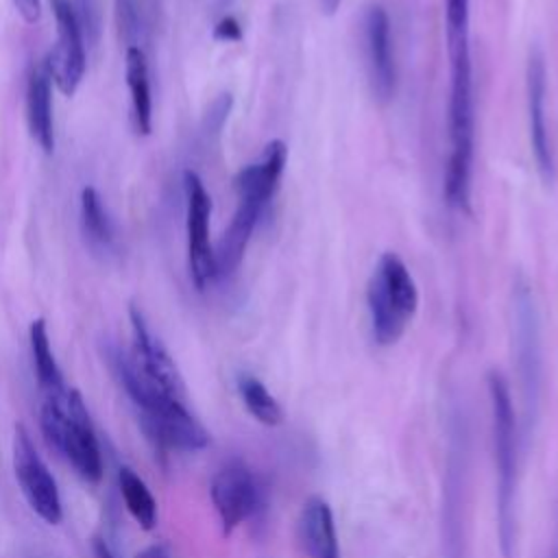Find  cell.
Segmentation results:
<instances>
[{
  "label": "cell",
  "instance_id": "1",
  "mask_svg": "<svg viewBox=\"0 0 558 558\" xmlns=\"http://www.w3.org/2000/svg\"><path fill=\"white\" fill-rule=\"evenodd\" d=\"M107 362L111 373L137 408L140 427L155 447L198 451L211 442L207 427L190 412L185 399L172 397L153 381H148L131 360V353L122 351L116 344H109Z\"/></svg>",
  "mask_w": 558,
  "mask_h": 558
},
{
  "label": "cell",
  "instance_id": "2",
  "mask_svg": "<svg viewBox=\"0 0 558 558\" xmlns=\"http://www.w3.org/2000/svg\"><path fill=\"white\" fill-rule=\"evenodd\" d=\"M288 161V148L281 140H270L262 155L244 166L233 179V187L238 192V207L214 248L216 255V279L231 277L246 253L251 235L279 190V181Z\"/></svg>",
  "mask_w": 558,
  "mask_h": 558
},
{
  "label": "cell",
  "instance_id": "3",
  "mask_svg": "<svg viewBox=\"0 0 558 558\" xmlns=\"http://www.w3.org/2000/svg\"><path fill=\"white\" fill-rule=\"evenodd\" d=\"M449 54V159L445 198L460 211H471V177L475 150V98L471 39L447 41Z\"/></svg>",
  "mask_w": 558,
  "mask_h": 558
},
{
  "label": "cell",
  "instance_id": "4",
  "mask_svg": "<svg viewBox=\"0 0 558 558\" xmlns=\"http://www.w3.org/2000/svg\"><path fill=\"white\" fill-rule=\"evenodd\" d=\"M486 388L493 418V451L497 473V538L504 558H517L519 525H517V493H519V421L510 386L499 371H488Z\"/></svg>",
  "mask_w": 558,
  "mask_h": 558
},
{
  "label": "cell",
  "instance_id": "5",
  "mask_svg": "<svg viewBox=\"0 0 558 558\" xmlns=\"http://www.w3.org/2000/svg\"><path fill=\"white\" fill-rule=\"evenodd\" d=\"M39 427L46 442L57 449L87 484H98L105 473L100 442L89 410L76 388L41 397Z\"/></svg>",
  "mask_w": 558,
  "mask_h": 558
},
{
  "label": "cell",
  "instance_id": "6",
  "mask_svg": "<svg viewBox=\"0 0 558 558\" xmlns=\"http://www.w3.org/2000/svg\"><path fill=\"white\" fill-rule=\"evenodd\" d=\"M512 362L521 390V438H530L536 429L543 395V349H541V318L534 292L525 277H517L512 286Z\"/></svg>",
  "mask_w": 558,
  "mask_h": 558
},
{
  "label": "cell",
  "instance_id": "7",
  "mask_svg": "<svg viewBox=\"0 0 558 558\" xmlns=\"http://www.w3.org/2000/svg\"><path fill=\"white\" fill-rule=\"evenodd\" d=\"M366 307L373 338L379 347H392L401 340L418 310V288L405 262L386 251L366 283Z\"/></svg>",
  "mask_w": 558,
  "mask_h": 558
},
{
  "label": "cell",
  "instance_id": "8",
  "mask_svg": "<svg viewBox=\"0 0 558 558\" xmlns=\"http://www.w3.org/2000/svg\"><path fill=\"white\" fill-rule=\"evenodd\" d=\"M209 497L220 521L222 536L233 534L244 521L264 508V484L242 460H227L209 482Z\"/></svg>",
  "mask_w": 558,
  "mask_h": 558
},
{
  "label": "cell",
  "instance_id": "9",
  "mask_svg": "<svg viewBox=\"0 0 558 558\" xmlns=\"http://www.w3.org/2000/svg\"><path fill=\"white\" fill-rule=\"evenodd\" d=\"M11 462L17 486L31 510L46 523L57 525L63 519L61 493L48 464L35 449V442L24 425H15L11 442Z\"/></svg>",
  "mask_w": 558,
  "mask_h": 558
},
{
  "label": "cell",
  "instance_id": "10",
  "mask_svg": "<svg viewBox=\"0 0 558 558\" xmlns=\"http://www.w3.org/2000/svg\"><path fill=\"white\" fill-rule=\"evenodd\" d=\"M185 187V233H187V266L196 290H205L216 281V255L211 244V198L192 170L183 174Z\"/></svg>",
  "mask_w": 558,
  "mask_h": 558
},
{
  "label": "cell",
  "instance_id": "11",
  "mask_svg": "<svg viewBox=\"0 0 558 558\" xmlns=\"http://www.w3.org/2000/svg\"><path fill=\"white\" fill-rule=\"evenodd\" d=\"M50 7L57 24V44L48 54L46 63L61 94L74 96L85 76L87 65L83 26L78 22L72 0H50Z\"/></svg>",
  "mask_w": 558,
  "mask_h": 558
},
{
  "label": "cell",
  "instance_id": "12",
  "mask_svg": "<svg viewBox=\"0 0 558 558\" xmlns=\"http://www.w3.org/2000/svg\"><path fill=\"white\" fill-rule=\"evenodd\" d=\"M129 320H131V351L129 353H131V360L135 362V366L140 368V373L148 381H153L155 386L166 390L168 395L185 399L183 377H181L172 355L163 347V342L150 329L142 310L131 305Z\"/></svg>",
  "mask_w": 558,
  "mask_h": 558
},
{
  "label": "cell",
  "instance_id": "13",
  "mask_svg": "<svg viewBox=\"0 0 558 558\" xmlns=\"http://www.w3.org/2000/svg\"><path fill=\"white\" fill-rule=\"evenodd\" d=\"M364 57L371 92L377 100L388 102L397 85V63L390 33V17L381 4H368L362 17Z\"/></svg>",
  "mask_w": 558,
  "mask_h": 558
},
{
  "label": "cell",
  "instance_id": "14",
  "mask_svg": "<svg viewBox=\"0 0 558 558\" xmlns=\"http://www.w3.org/2000/svg\"><path fill=\"white\" fill-rule=\"evenodd\" d=\"M525 94H527V126H530V146L538 168V174L545 185H551L556 179V163L554 150L547 131V113H545V98H547V68L545 54L538 46L530 50L527 68H525Z\"/></svg>",
  "mask_w": 558,
  "mask_h": 558
},
{
  "label": "cell",
  "instance_id": "15",
  "mask_svg": "<svg viewBox=\"0 0 558 558\" xmlns=\"http://www.w3.org/2000/svg\"><path fill=\"white\" fill-rule=\"evenodd\" d=\"M296 538L307 558H340L333 510L320 495L303 501L296 519Z\"/></svg>",
  "mask_w": 558,
  "mask_h": 558
},
{
  "label": "cell",
  "instance_id": "16",
  "mask_svg": "<svg viewBox=\"0 0 558 558\" xmlns=\"http://www.w3.org/2000/svg\"><path fill=\"white\" fill-rule=\"evenodd\" d=\"M26 124L37 146L50 155L54 150L52 120V74L46 61L33 65L26 81Z\"/></svg>",
  "mask_w": 558,
  "mask_h": 558
},
{
  "label": "cell",
  "instance_id": "17",
  "mask_svg": "<svg viewBox=\"0 0 558 558\" xmlns=\"http://www.w3.org/2000/svg\"><path fill=\"white\" fill-rule=\"evenodd\" d=\"M124 74H126V87L131 96L133 126L140 135H148L153 129V98H150L148 59L140 46L126 48Z\"/></svg>",
  "mask_w": 558,
  "mask_h": 558
},
{
  "label": "cell",
  "instance_id": "18",
  "mask_svg": "<svg viewBox=\"0 0 558 558\" xmlns=\"http://www.w3.org/2000/svg\"><path fill=\"white\" fill-rule=\"evenodd\" d=\"M28 344H31V357H33V371L37 379V388L41 397H54L68 388L63 373L57 364V357L50 347L48 327L44 318H35L28 327Z\"/></svg>",
  "mask_w": 558,
  "mask_h": 558
},
{
  "label": "cell",
  "instance_id": "19",
  "mask_svg": "<svg viewBox=\"0 0 558 558\" xmlns=\"http://www.w3.org/2000/svg\"><path fill=\"white\" fill-rule=\"evenodd\" d=\"M81 229L85 244L94 255H111L116 235L109 214L102 205L100 194L94 187H83L81 192Z\"/></svg>",
  "mask_w": 558,
  "mask_h": 558
},
{
  "label": "cell",
  "instance_id": "20",
  "mask_svg": "<svg viewBox=\"0 0 558 558\" xmlns=\"http://www.w3.org/2000/svg\"><path fill=\"white\" fill-rule=\"evenodd\" d=\"M118 490L135 523L142 530H153L157 525V501L146 482L131 466L118 469Z\"/></svg>",
  "mask_w": 558,
  "mask_h": 558
},
{
  "label": "cell",
  "instance_id": "21",
  "mask_svg": "<svg viewBox=\"0 0 558 558\" xmlns=\"http://www.w3.org/2000/svg\"><path fill=\"white\" fill-rule=\"evenodd\" d=\"M238 395H240L244 408L248 410V414L257 423L275 427L283 421V408L270 395V390L264 386V381L257 379L255 375H248V373L238 375Z\"/></svg>",
  "mask_w": 558,
  "mask_h": 558
},
{
  "label": "cell",
  "instance_id": "22",
  "mask_svg": "<svg viewBox=\"0 0 558 558\" xmlns=\"http://www.w3.org/2000/svg\"><path fill=\"white\" fill-rule=\"evenodd\" d=\"M471 0H445V35L449 39H462L469 35Z\"/></svg>",
  "mask_w": 558,
  "mask_h": 558
},
{
  "label": "cell",
  "instance_id": "23",
  "mask_svg": "<svg viewBox=\"0 0 558 558\" xmlns=\"http://www.w3.org/2000/svg\"><path fill=\"white\" fill-rule=\"evenodd\" d=\"M214 37L218 41H240L242 39V26L233 15H225L214 26Z\"/></svg>",
  "mask_w": 558,
  "mask_h": 558
},
{
  "label": "cell",
  "instance_id": "24",
  "mask_svg": "<svg viewBox=\"0 0 558 558\" xmlns=\"http://www.w3.org/2000/svg\"><path fill=\"white\" fill-rule=\"evenodd\" d=\"M13 7L26 24H35L39 20V13H41L39 0H13Z\"/></svg>",
  "mask_w": 558,
  "mask_h": 558
},
{
  "label": "cell",
  "instance_id": "25",
  "mask_svg": "<svg viewBox=\"0 0 558 558\" xmlns=\"http://www.w3.org/2000/svg\"><path fill=\"white\" fill-rule=\"evenodd\" d=\"M135 558H172V551L168 543H150L148 547L137 551Z\"/></svg>",
  "mask_w": 558,
  "mask_h": 558
},
{
  "label": "cell",
  "instance_id": "26",
  "mask_svg": "<svg viewBox=\"0 0 558 558\" xmlns=\"http://www.w3.org/2000/svg\"><path fill=\"white\" fill-rule=\"evenodd\" d=\"M92 549H94V558H116V556H113V551L109 549L107 541H105V538H100V536H96V538H94Z\"/></svg>",
  "mask_w": 558,
  "mask_h": 558
},
{
  "label": "cell",
  "instance_id": "27",
  "mask_svg": "<svg viewBox=\"0 0 558 558\" xmlns=\"http://www.w3.org/2000/svg\"><path fill=\"white\" fill-rule=\"evenodd\" d=\"M340 2H342V0H320V11H323L325 15H333V13L338 11Z\"/></svg>",
  "mask_w": 558,
  "mask_h": 558
},
{
  "label": "cell",
  "instance_id": "28",
  "mask_svg": "<svg viewBox=\"0 0 558 558\" xmlns=\"http://www.w3.org/2000/svg\"><path fill=\"white\" fill-rule=\"evenodd\" d=\"M554 558H558V554H554Z\"/></svg>",
  "mask_w": 558,
  "mask_h": 558
}]
</instances>
